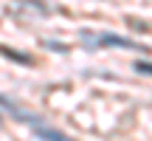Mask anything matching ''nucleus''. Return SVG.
Segmentation results:
<instances>
[{"instance_id":"nucleus-1","label":"nucleus","mask_w":152,"mask_h":141,"mask_svg":"<svg viewBox=\"0 0 152 141\" xmlns=\"http://www.w3.org/2000/svg\"><path fill=\"white\" fill-rule=\"evenodd\" d=\"M82 43H85L87 51H96L104 48V45H115V48H127V51H144L141 43L130 37H121V34H90V31H82Z\"/></svg>"},{"instance_id":"nucleus-2","label":"nucleus","mask_w":152,"mask_h":141,"mask_svg":"<svg viewBox=\"0 0 152 141\" xmlns=\"http://www.w3.org/2000/svg\"><path fill=\"white\" fill-rule=\"evenodd\" d=\"M0 110H6V113H11L17 121H28V124H37V116H31V113H26V110H20L11 99H6V96H0Z\"/></svg>"},{"instance_id":"nucleus-3","label":"nucleus","mask_w":152,"mask_h":141,"mask_svg":"<svg viewBox=\"0 0 152 141\" xmlns=\"http://www.w3.org/2000/svg\"><path fill=\"white\" fill-rule=\"evenodd\" d=\"M34 133H37L39 138H51V141H65V133L62 130H54V127H45L42 121H37V124H31Z\"/></svg>"},{"instance_id":"nucleus-4","label":"nucleus","mask_w":152,"mask_h":141,"mask_svg":"<svg viewBox=\"0 0 152 141\" xmlns=\"http://www.w3.org/2000/svg\"><path fill=\"white\" fill-rule=\"evenodd\" d=\"M0 54H6V57H11V59H17V62H23V65H31V57L28 54H17V51H11V48H0Z\"/></svg>"},{"instance_id":"nucleus-5","label":"nucleus","mask_w":152,"mask_h":141,"mask_svg":"<svg viewBox=\"0 0 152 141\" xmlns=\"http://www.w3.org/2000/svg\"><path fill=\"white\" fill-rule=\"evenodd\" d=\"M20 3H26V6H31V9H37L39 14H48V6H45L42 0H20Z\"/></svg>"},{"instance_id":"nucleus-6","label":"nucleus","mask_w":152,"mask_h":141,"mask_svg":"<svg viewBox=\"0 0 152 141\" xmlns=\"http://www.w3.org/2000/svg\"><path fill=\"white\" fill-rule=\"evenodd\" d=\"M42 45H45V48H51V51H59V54H65V51H68V45L54 43V40H42Z\"/></svg>"},{"instance_id":"nucleus-7","label":"nucleus","mask_w":152,"mask_h":141,"mask_svg":"<svg viewBox=\"0 0 152 141\" xmlns=\"http://www.w3.org/2000/svg\"><path fill=\"white\" fill-rule=\"evenodd\" d=\"M132 68H135L138 73H149V76H152V62H144V59H138Z\"/></svg>"},{"instance_id":"nucleus-8","label":"nucleus","mask_w":152,"mask_h":141,"mask_svg":"<svg viewBox=\"0 0 152 141\" xmlns=\"http://www.w3.org/2000/svg\"><path fill=\"white\" fill-rule=\"evenodd\" d=\"M0 124H3V119H0Z\"/></svg>"}]
</instances>
